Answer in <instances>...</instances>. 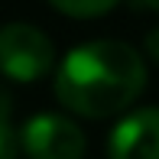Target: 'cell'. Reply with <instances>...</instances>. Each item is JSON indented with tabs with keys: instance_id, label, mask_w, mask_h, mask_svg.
Segmentation results:
<instances>
[{
	"instance_id": "obj_8",
	"label": "cell",
	"mask_w": 159,
	"mask_h": 159,
	"mask_svg": "<svg viewBox=\"0 0 159 159\" xmlns=\"http://www.w3.org/2000/svg\"><path fill=\"white\" fill-rule=\"evenodd\" d=\"M140 3H143V7H149V10H156V13H159V0H140Z\"/></svg>"
},
{
	"instance_id": "obj_1",
	"label": "cell",
	"mask_w": 159,
	"mask_h": 159,
	"mask_svg": "<svg viewBox=\"0 0 159 159\" xmlns=\"http://www.w3.org/2000/svg\"><path fill=\"white\" fill-rule=\"evenodd\" d=\"M146 65L127 42L98 39L71 49L55 71V98L78 117H111L140 98Z\"/></svg>"
},
{
	"instance_id": "obj_3",
	"label": "cell",
	"mask_w": 159,
	"mask_h": 159,
	"mask_svg": "<svg viewBox=\"0 0 159 159\" xmlns=\"http://www.w3.org/2000/svg\"><path fill=\"white\" fill-rule=\"evenodd\" d=\"M23 153L30 159H81L84 156V133L62 114H36L26 120Z\"/></svg>"
},
{
	"instance_id": "obj_6",
	"label": "cell",
	"mask_w": 159,
	"mask_h": 159,
	"mask_svg": "<svg viewBox=\"0 0 159 159\" xmlns=\"http://www.w3.org/2000/svg\"><path fill=\"white\" fill-rule=\"evenodd\" d=\"M20 136H16V130L10 127V120H7V111L0 107V159H16L20 153Z\"/></svg>"
},
{
	"instance_id": "obj_5",
	"label": "cell",
	"mask_w": 159,
	"mask_h": 159,
	"mask_svg": "<svg viewBox=\"0 0 159 159\" xmlns=\"http://www.w3.org/2000/svg\"><path fill=\"white\" fill-rule=\"evenodd\" d=\"M59 13L65 16H78V20H91V16H101V13L114 10L120 0H49Z\"/></svg>"
},
{
	"instance_id": "obj_4",
	"label": "cell",
	"mask_w": 159,
	"mask_h": 159,
	"mask_svg": "<svg viewBox=\"0 0 159 159\" xmlns=\"http://www.w3.org/2000/svg\"><path fill=\"white\" fill-rule=\"evenodd\" d=\"M111 159H159V107H143L124 117L107 143Z\"/></svg>"
},
{
	"instance_id": "obj_2",
	"label": "cell",
	"mask_w": 159,
	"mask_h": 159,
	"mask_svg": "<svg viewBox=\"0 0 159 159\" xmlns=\"http://www.w3.org/2000/svg\"><path fill=\"white\" fill-rule=\"evenodd\" d=\"M52 42L30 23L0 26V71L13 81H36L52 68Z\"/></svg>"
},
{
	"instance_id": "obj_7",
	"label": "cell",
	"mask_w": 159,
	"mask_h": 159,
	"mask_svg": "<svg viewBox=\"0 0 159 159\" xmlns=\"http://www.w3.org/2000/svg\"><path fill=\"white\" fill-rule=\"evenodd\" d=\"M146 49H149V55L159 62V33H153V36H146Z\"/></svg>"
}]
</instances>
